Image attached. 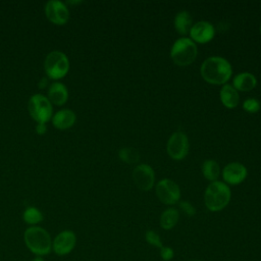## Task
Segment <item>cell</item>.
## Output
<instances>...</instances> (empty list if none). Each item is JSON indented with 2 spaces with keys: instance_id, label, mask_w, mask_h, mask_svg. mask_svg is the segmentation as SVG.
<instances>
[{
  "instance_id": "9c48e42d",
  "label": "cell",
  "mask_w": 261,
  "mask_h": 261,
  "mask_svg": "<svg viewBox=\"0 0 261 261\" xmlns=\"http://www.w3.org/2000/svg\"><path fill=\"white\" fill-rule=\"evenodd\" d=\"M132 176L135 185L142 191H149L154 186L155 173L153 168L148 164L142 163L137 165Z\"/></svg>"
},
{
  "instance_id": "4316f807",
  "label": "cell",
  "mask_w": 261,
  "mask_h": 261,
  "mask_svg": "<svg viewBox=\"0 0 261 261\" xmlns=\"http://www.w3.org/2000/svg\"><path fill=\"white\" fill-rule=\"evenodd\" d=\"M36 130L39 135H43L45 134L46 132V124L45 123H38L37 127H36Z\"/></svg>"
},
{
  "instance_id": "4fadbf2b",
  "label": "cell",
  "mask_w": 261,
  "mask_h": 261,
  "mask_svg": "<svg viewBox=\"0 0 261 261\" xmlns=\"http://www.w3.org/2000/svg\"><path fill=\"white\" fill-rule=\"evenodd\" d=\"M247 168L240 162H230L222 169V178L226 184L239 185L247 177Z\"/></svg>"
},
{
  "instance_id": "277c9868",
  "label": "cell",
  "mask_w": 261,
  "mask_h": 261,
  "mask_svg": "<svg viewBox=\"0 0 261 261\" xmlns=\"http://www.w3.org/2000/svg\"><path fill=\"white\" fill-rule=\"evenodd\" d=\"M198 54L197 46L190 38L177 39L170 49V57L172 61L178 66H187L194 62Z\"/></svg>"
},
{
  "instance_id": "52a82bcc",
  "label": "cell",
  "mask_w": 261,
  "mask_h": 261,
  "mask_svg": "<svg viewBox=\"0 0 261 261\" xmlns=\"http://www.w3.org/2000/svg\"><path fill=\"white\" fill-rule=\"evenodd\" d=\"M166 151L174 160L184 159L189 152V140L187 135L180 130L173 133L167 141Z\"/></svg>"
},
{
  "instance_id": "cb8c5ba5",
  "label": "cell",
  "mask_w": 261,
  "mask_h": 261,
  "mask_svg": "<svg viewBox=\"0 0 261 261\" xmlns=\"http://www.w3.org/2000/svg\"><path fill=\"white\" fill-rule=\"evenodd\" d=\"M145 238H146V241H147L148 244H150L154 247H157L159 249H161L163 247L162 242H161V238L154 230H147L146 234H145Z\"/></svg>"
},
{
  "instance_id": "2e32d148",
  "label": "cell",
  "mask_w": 261,
  "mask_h": 261,
  "mask_svg": "<svg viewBox=\"0 0 261 261\" xmlns=\"http://www.w3.org/2000/svg\"><path fill=\"white\" fill-rule=\"evenodd\" d=\"M231 86L237 91L248 92L257 86V79L251 72H241L233 77Z\"/></svg>"
},
{
  "instance_id": "9a60e30c",
  "label": "cell",
  "mask_w": 261,
  "mask_h": 261,
  "mask_svg": "<svg viewBox=\"0 0 261 261\" xmlns=\"http://www.w3.org/2000/svg\"><path fill=\"white\" fill-rule=\"evenodd\" d=\"M51 104L62 106L68 99L67 88L59 82H54L50 85L48 89V97Z\"/></svg>"
},
{
  "instance_id": "83f0119b",
  "label": "cell",
  "mask_w": 261,
  "mask_h": 261,
  "mask_svg": "<svg viewBox=\"0 0 261 261\" xmlns=\"http://www.w3.org/2000/svg\"><path fill=\"white\" fill-rule=\"evenodd\" d=\"M32 261H45L42 257H40V256H38V257H36V258H34Z\"/></svg>"
},
{
  "instance_id": "7a4b0ae2",
  "label": "cell",
  "mask_w": 261,
  "mask_h": 261,
  "mask_svg": "<svg viewBox=\"0 0 261 261\" xmlns=\"http://www.w3.org/2000/svg\"><path fill=\"white\" fill-rule=\"evenodd\" d=\"M231 192L228 186L219 180L212 181L208 185L204 194V202L208 210L217 212L227 206L230 201Z\"/></svg>"
},
{
  "instance_id": "5bb4252c",
  "label": "cell",
  "mask_w": 261,
  "mask_h": 261,
  "mask_svg": "<svg viewBox=\"0 0 261 261\" xmlns=\"http://www.w3.org/2000/svg\"><path fill=\"white\" fill-rule=\"evenodd\" d=\"M75 113L70 109H62L52 116V123L55 128L63 130L71 127L75 122Z\"/></svg>"
},
{
  "instance_id": "d4e9b609",
  "label": "cell",
  "mask_w": 261,
  "mask_h": 261,
  "mask_svg": "<svg viewBox=\"0 0 261 261\" xmlns=\"http://www.w3.org/2000/svg\"><path fill=\"white\" fill-rule=\"evenodd\" d=\"M179 208L188 215V216H194L196 214L195 207L188 201H181L179 202Z\"/></svg>"
},
{
  "instance_id": "ac0fdd59",
  "label": "cell",
  "mask_w": 261,
  "mask_h": 261,
  "mask_svg": "<svg viewBox=\"0 0 261 261\" xmlns=\"http://www.w3.org/2000/svg\"><path fill=\"white\" fill-rule=\"evenodd\" d=\"M173 24L174 29L177 31L178 34L184 36L187 35L193 25V19L191 14L185 10L177 12L174 17Z\"/></svg>"
},
{
  "instance_id": "484cf974",
  "label": "cell",
  "mask_w": 261,
  "mask_h": 261,
  "mask_svg": "<svg viewBox=\"0 0 261 261\" xmlns=\"http://www.w3.org/2000/svg\"><path fill=\"white\" fill-rule=\"evenodd\" d=\"M174 252L170 247H162L160 249V256L164 261H170L173 258Z\"/></svg>"
},
{
  "instance_id": "d6986e66",
  "label": "cell",
  "mask_w": 261,
  "mask_h": 261,
  "mask_svg": "<svg viewBox=\"0 0 261 261\" xmlns=\"http://www.w3.org/2000/svg\"><path fill=\"white\" fill-rule=\"evenodd\" d=\"M179 218V213L175 208H168L164 210L160 216V225L163 229H171L175 226Z\"/></svg>"
},
{
  "instance_id": "ffe728a7",
  "label": "cell",
  "mask_w": 261,
  "mask_h": 261,
  "mask_svg": "<svg viewBox=\"0 0 261 261\" xmlns=\"http://www.w3.org/2000/svg\"><path fill=\"white\" fill-rule=\"evenodd\" d=\"M202 173H203L204 177L206 179L210 180L211 182L217 180V178L220 174V168H219L218 163L212 159L205 160L202 164Z\"/></svg>"
},
{
  "instance_id": "8fae6325",
  "label": "cell",
  "mask_w": 261,
  "mask_h": 261,
  "mask_svg": "<svg viewBox=\"0 0 261 261\" xmlns=\"http://www.w3.org/2000/svg\"><path fill=\"white\" fill-rule=\"evenodd\" d=\"M76 243V237L71 230H63L59 232L52 242V249L59 256L70 253Z\"/></svg>"
},
{
  "instance_id": "7402d4cb",
  "label": "cell",
  "mask_w": 261,
  "mask_h": 261,
  "mask_svg": "<svg viewBox=\"0 0 261 261\" xmlns=\"http://www.w3.org/2000/svg\"><path fill=\"white\" fill-rule=\"evenodd\" d=\"M118 157L125 163L128 164H133V163H137L140 159V155L139 153L132 148H122L119 150L118 152Z\"/></svg>"
},
{
  "instance_id": "ba28073f",
  "label": "cell",
  "mask_w": 261,
  "mask_h": 261,
  "mask_svg": "<svg viewBox=\"0 0 261 261\" xmlns=\"http://www.w3.org/2000/svg\"><path fill=\"white\" fill-rule=\"evenodd\" d=\"M156 195L163 204L173 205L180 198V190L173 180L163 178L156 185Z\"/></svg>"
},
{
  "instance_id": "e0dca14e",
  "label": "cell",
  "mask_w": 261,
  "mask_h": 261,
  "mask_svg": "<svg viewBox=\"0 0 261 261\" xmlns=\"http://www.w3.org/2000/svg\"><path fill=\"white\" fill-rule=\"evenodd\" d=\"M221 103L229 109L236 108L240 102V96L238 91L231 85H223L219 92Z\"/></svg>"
},
{
  "instance_id": "f1b7e54d",
  "label": "cell",
  "mask_w": 261,
  "mask_h": 261,
  "mask_svg": "<svg viewBox=\"0 0 261 261\" xmlns=\"http://www.w3.org/2000/svg\"><path fill=\"white\" fill-rule=\"evenodd\" d=\"M260 33H261V25H260Z\"/></svg>"
},
{
  "instance_id": "7c38bea8",
  "label": "cell",
  "mask_w": 261,
  "mask_h": 261,
  "mask_svg": "<svg viewBox=\"0 0 261 261\" xmlns=\"http://www.w3.org/2000/svg\"><path fill=\"white\" fill-rule=\"evenodd\" d=\"M190 39L195 43L205 44L210 42L215 35V29L212 23L202 20L192 25L190 30Z\"/></svg>"
},
{
  "instance_id": "6da1fadb",
  "label": "cell",
  "mask_w": 261,
  "mask_h": 261,
  "mask_svg": "<svg viewBox=\"0 0 261 261\" xmlns=\"http://www.w3.org/2000/svg\"><path fill=\"white\" fill-rule=\"evenodd\" d=\"M200 73L202 77L212 85H225L231 77L232 67L223 57L211 56L204 60L201 65Z\"/></svg>"
},
{
  "instance_id": "5b68a950",
  "label": "cell",
  "mask_w": 261,
  "mask_h": 261,
  "mask_svg": "<svg viewBox=\"0 0 261 261\" xmlns=\"http://www.w3.org/2000/svg\"><path fill=\"white\" fill-rule=\"evenodd\" d=\"M44 68L48 77L51 80H60L69 70L68 58L60 51H52L45 58Z\"/></svg>"
},
{
  "instance_id": "3957f363",
  "label": "cell",
  "mask_w": 261,
  "mask_h": 261,
  "mask_svg": "<svg viewBox=\"0 0 261 261\" xmlns=\"http://www.w3.org/2000/svg\"><path fill=\"white\" fill-rule=\"evenodd\" d=\"M24 244L28 249L37 256H44L52 249V240L49 232L41 226H31L25 229Z\"/></svg>"
},
{
  "instance_id": "30bf717a",
  "label": "cell",
  "mask_w": 261,
  "mask_h": 261,
  "mask_svg": "<svg viewBox=\"0 0 261 261\" xmlns=\"http://www.w3.org/2000/svg\"><path fill=\"white\" fill-rule=\"evenodd\" d=\"M46 17L54 24L62 25L68 21L69 11L65 4L58 0L48 1L45 5Z\"/></svg>"
},
{
  "instance_id": "8992f818",
  "label": "cell",
  "mask_w": 261,
  "mask_h": 261,
  "mask_svg": "<svg viewBox=\"0 0 261 261\" xmlns=\"http://www.w3.org/2000/svg\"><path fill=\"white\" fill-rule=\"evenodd\" d=\"M31 117L38 123H45L52 118L53 107L49 99L42 94L33 95L28 102Z\"/></svg>"
},
{
  "instance_id": "603a6c76",
  "label": "cell",
  "mask_w": 261,
  "mask_h": 261,
  "mask_svg": "<svg viewBox=\"0 0 261 261\" xmlns=\"http://www.w3.org/2000/svg\"><path fill=\"white\" fill-rule=\"evenodd\" d=\"M243 109L248 113H256L260 110V102L255 98L246 99L243 102Z\"/></svg>"
},
{
  "instance_id": "44dd1931",
  "label": "cell",
  "mask_w": 261,
  "mask_h": 261,
  "mask_svg": "<svg viewBox=\"0 0 261 261\" xmlns=\"http://www.w3.org/2000/svg\"><path fill=\"white\" fill-rule=\"evenodd\" d=\"M22 218L25 223L34 226L43 220V214L36 207H28L22 214Z\"/></svg>"
}]
</instances>
